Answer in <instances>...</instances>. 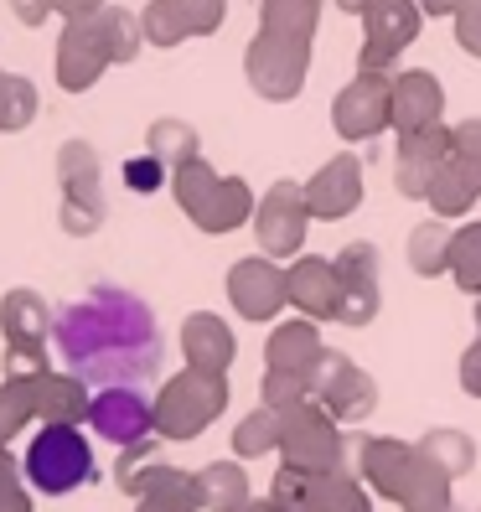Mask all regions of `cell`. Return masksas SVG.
I'll return each instance as SVG.
<instances>
[{
  "mask_svg": "<svg viewBox=\"0 0 481 512\" xmlns=\"http://www.w3.org/2000/svg\"><path fill=\"white\" fill-rule=\"evenodd\" d=\"M57 357L68 363V373H78L83 383H145L161 373V326L156 311L145 306L135 290L119 285H94L83 300L57 316L52 326Z\"/></svg>",
  "mask_w": 481,
  "mask_h": 512,
  "instance_id": "1",
  "label": "cell"
},
{
  "mask_svg": "<svg viewBox=\"0 0 481 512\" xmlns=\"http://www.w3.org/2000/svg\"><path fill=\"white\" fill-rule=\"evenodd\" d=\"M171 192H176V207H182L202 233L244 228V223H254V207H259L244 176H218L202 156L171 171Z\"/></svg>",
  "mask_w": 481,
  "mask_h": 512,
  "instance_id": "2",
  "label": "cell"
},
{
  "mask_svg": "<svg viewBox=\"0 0 481 512\" xmlns=\"http://www.w3.org/2000/svg\"><path fill=\"white\" fill-rule=\"evenodd\" d=\"M223 409H228V373L182 368L176 378H166L161 394H156V435L171 440V445H187L207 425H218Z\"/></svg>",
  "mask_w": 481,
  "mask_h": 512,
  "instance_id": "3",
  "label": "cell"
},
{
  "mask_svg": "<svg viewBox=\"0 0 481 512\" xmlns=\"http://www.w3.org/2000/svg\"><path fill=\"white\" fill-rule=\"evenodd\" d=\"M21 466H26L32 492H42V497H68V492L88 487V481L99 476L94 445L83 440L78 425H42L32 435V445H26Z\"/></svg>",
  "mask_w": 481,
  "mask_h": 512,
  "instance_id": "4",
  "label": "cell"
},
{
  "mask_svg": "<svg viewBox=\"0 0 481 512\" xmlns=\"http://www.w3.org/2000/svg\"><path fill=\"white\" fill-rule=\"evenodd\" d=\"M280 461L300 466V471H337L347 466V435H342V419L326 409L321 399H306L280 414Z\"/></svg>",
  "mask_w": 481,
  "mask_h": 512,
  "instance_id": "5",
  "label": "cell"
},
{
  "mask_svg": "<svg viewBox=\"0 0 481 512\" xmlns=\"http://www.w3.org/2000/svg\"><path fill=\"white\" fill-rule=\"evenodd\" d=\"M311 73V42H290L275 32H254V42L244 47V78L264 104H290L300 99Z\"/></svg>",
  "mask_w": 481,
  "mask_h": 512,
  "instance_id": "6",
  "label": "cell"
},
{
  "mask_svg": "<svg viewBox=\"0 0 481 512\" xmlns=\"http://www.w3.org/2000/svg\"><path fill=\"white\" fill-rule=\"evenodd\" d=\"M57 182H63V233L94 238L104 228V182H99V156L88 140H68L57 150Z\"/></svg>",
  "mask_w": 481,
  "mask_h": 512,
  "instance_id": "7",
  "label": "cell"
},
{
  "mask_svg": "<svg viewBox=\"0 0 481 512\" xmlns=\"http://www.w3.org/2000/svg\"><path fill=\"white\" fill-rule=\"evenodd\" d=\"M316 213L306 202V187L300 182H275L259 207H254V233H259V254L269 259H295L306 249V233H311Z\"/></svg>",
  "mask_w": 481,
  "mask_h": 512,
  "instance_id": "8",
  "label": "cell"
},
{
  "mask_svg": "<svg viewBox=\"0 0 481 512\" xmlns=\"http://www.w3.org/2000/svg\"><path fill=\"white\" fill-rule=\"evenodd\" d=\"M425 11L419 0H373L363 11V52H357V73H394L399 52L419 37Z\"/></svg>",
  "mask_w": 481,
  "mask_h": 512,
  "instance_id": "9",
  "label": "cell"
},
{
  "mask_svg": "<svg viewBox=\"0 0 481 512\" xmlns=\"http://www.w3.org/2000/svg\"><path fill=\"white\" fill-rule=\"evenodd\" d=\"M347 466L368 481L373 497L399 507L409 476L419 466V445L414 440H399V435H347Z\"/></svg>",
  "mask_w": 481,
  "mask_h": 512,
  "instance_id": "10",
  "label": "cell"
},
{
  "mask_svg": "<svg viewBox=\"0 0 481 512\" xmlns=\"http://www.w3.org/2000/svg\"><path fill=\"white\" fill-rule=\"evenodd\" d=\"M332 130L342 140H378L394 130V73H357L332 99Z\"/></svg>",
  "mask_w": 481,
  "mask_h": 512,
  "instance_id": "11",
  "label": "cell"
},
{
  "mask_svg": "<svg viewBox=\"0 0 481 512\" xmlns=\"http://www.w3.org/2000/svg\"><path fill=\"white\" fill-rule=\"evenodd\" d=\"M311 399H321L342 425H363V419L378 409V383H373V373L357 368L347 352L326 347L316 373H311Z\"/></svg>",
  "mask_w": 481,
  "mask_h": 512,
  "instance_id": "12",
  "label": "cell"
},
{
  "mask_svg": "<svg viewBox=\"0 0 481 512\" xmlns=\"http://www.w3.org/2000/svg\"><path fill=\"white\" fill-rule=\"evenodd\" d=\"M88 425H94L99 440H109L114 450H125L145 435H156V399L140 394V383H109L94 394V409H88Z\"/></svg>",
  "mask_w": 481,
  "mask_h": 512,
  "instance_id": "13",
  "label": "cell"
},
{
  "mask_svg": "<svg viewBox=\"0 0 481 512\" xmlns=\"http://www.w3.org/2000/svg\"><path fill=\"white\" fill-rule=\"evenodd\" d=\"M109 63H114V47H109V32H104V16H83V21L63 26V37H57V83H63L68 94L94 88Z\"/></svg>",
  "mask_w": 481,
  "mask_h": 512,
  "instance_id": "14",
  "label": "cell"
},
{
  "mask_svg": "<svg viewBox=\"0 0 481 512\" xmlns=\"http://www.w3.org/2000/svg\"><path fill=\"white\" fill-rule=\"evenodd\" d=\"M332 259H337V275H342V311H337V321L352 326V331L373 326V316L383 306V280H378L383 254H378V244L357 238V244H342V254H332Z\"/></svg>",
  "mask_w": 481,
  "mask_h": 512,
  "instance_id": "15",
  "label": "cell"
},
{
  "mask_svg": "<svg viewBox=\"0 0 481 512\" xmlns=\"http://www.w3.org/2000/svg\"><path fill=\"white\" fill-rule=\"evenodd\" d=\"M228 300L244 321H275L285 306H290V285H285V269L269 259V254H254V259H238L228 269Z\"/></svg>",
  "mask_w": 481,
  "mask_h": 512,
  "instance_id": "16",
  "label": "cell"
},
{
  "mask_svg": "<svg viewBox=\"0 0 481 512\" xmlns=\"http://www.w3.org/2000/svg\"><path fill=\"white\" fill-rule=\"evenodd\" d=\"M228 16V0H150L140 11L150 47H182L187 37H213Z\"/></svg>",
  "mask_w": 481,
  "mask_h": 512,
  "instance_id": "17",
  "label": "cell"
},
{
  "mask_svg": "<svg viewBox=\"0 0 481 512\" xmlns=\"http://www.w3.org/2000/svg\"><path fill=\"white\" fill-rule=\"evenodd\" d=\"M445 161H450V125H445V119H440V125H430V130L399 135V150H394V187H399V197L425 202L430 197V182L440 176Z\"/></svg>",
  "mask_w": 481,
  "mask_h": 512,
  "instance_id": "18",
  "label": "cell"
},
{
  "mask_svg": "<svg viewBox=\"0 0 481 512\" xmlns=\"http://www.w3.org/2000/svg\"><path fill=\"white\" fill-rule=\"evenodd\" d=\"M285 285H290V306L311 321H337L342 311V275H337V259H321V254H295L285 269Z\"/></svg>",
  "mask_w": 481,
  "mask_h": 512,
  "instance_id": "19",
  "label": "cell"
},
{
  "mask_svg": "<svg viewBox=\"0 0 481 512\" xmlns=\"http://www.w3.org/2000/svg\"><path fill=\"white\" fill-rule=\"evenodd\" d=\"M306 202H311V213L316 223H342L352 218L357 207H363V161L357 156H332L311 182H306Z\"/></svg>",
  "mask_w": 481,
  "mask_h": 512,
  "instance_id": "20",
  "label": "cell"
},
{
  "mask_svg": "<svg viewBox=\"0 0 481 512\" xmlns=\"http://www.w3.org/2000/svg\"><path fill=\"white\" fill-rule=\"evenodd\" d=\"M445 119V83L430 68H404L394 73V130H430Z\"/></svg>",
  "mask_w": 481,
  "mask_h": 512,
  "instance_id": "21",
  "label": "cell"
},
{
  "mask_svg": "<svg viewBox=\"0 0 481 512\" xmlns=\"http://www.w3.org/2000/svg\"><path fill=\"white\" fill-rule=\"evenodd\" d=\"M182 357L187 368H202V373H228L233 357H238V342H233V326L213 311H192L182 321Z\"/></svg>",
  "mask_w": 481,
  "mask_h": 512,
  "instance_id": "22",
  "label": "cell"
},
{
  "mask_svg": "<svg viewBox=\"0 0 481 512\" xmlns=\"http://www.w3.org/2000/svg\"><path fill=\"white\" fill-rule=\"evenodd\" d=\"M321 321L311 316H295V321H280L275 331H269V342H264V368H280V373H316L321 363Z\"/></svg>",
  "mask_w": 481,
  "mask_h": 512,
  "instance_id": "23",
  "label": "cell"
},
{
  "mask_svg": "<svg viewBox=\"0 0 481 512\" xmlns=\"http://www.w3.org/2000/svg\"><path fill=\"white\" fill-rule=\"evenodd\" d=\"M32 399L42 425H88V409H94V394L78 373H52V368L32 378Z\"/></svg>",
  "mask_w": 481,
  "mask_h": 512,
  "instance_id": "24",
  "label": "cell"
},
{
  "mask_svg": "<svg viewBox=\"0 0 481 512\" xmlns=\"http://www.w3.org/2000/svg\"><path fill=\"white\" fill-rule=\"evenodd\" d=\"M52 326H57V316L42 290H32V285L6 290V300H0V331H6V342H52Z\"/></svg>",
  "mask_w": 481,
  "mask_h": 512,
  "instance_id": "25",
  "label": "cell"
},
{
  "mask_svg": "<svg viewBox=\"0 0 481 512\" xmlns=\"http://www.w3.org/2000/svg\"><path fill=\"white\" fill-rule=\"evenodd\" d=\"M197 497H202V512H244L254 502V487H249V471L233 461H207L197 471Z\"/></svg>",
  "mask_w": 481,
  "mask_h": 512,
  "instance_id": "26",
  "label": "cell"
},
{
  "mask_svg": "<svg viewBox=\"0 0 481 512\" xmlns=\"http://www.w3.org/2000/svg\"><path fill=\"white\" fill-rule=\"evenodd\" d=\"M311 512H373V492L368 481L357 476L352 466H337V471H321L311 481Z\"/></svg>",
  "mask_w": 481,
  "mask_h": 512,
  "instance_id": "27",
  "label": "cell"
},
{
  "mask_svg": "<svg viewBox=\"0 0 481 512\" xmlns=\"http://www.w3.org/2000/svg\"><path fill=\"white\" fill-rule=\"evenodd\" d=\"M135 512H202V497H197V471H176V466H161L156 481L135 497Z\"/></svg>",
  "mask_w": 481,
  "mask_h": 512,
  "instance_id": "28",
  "label": "cell"
},
{
  "mask_svg": "<svg viewBox=\"0 0 481 512\" xmlns=\"http://www.w3.org/2000/svg\"><path fill=\"white\" fill-rule=\"evenodd\" d=\"M450 238H456V228H445V218H430V223H419L409 233V244H404V259L419 280H435V275H450Z\"/></svg>",
  "mask_w": 481,
  "mask_h": 512,
  "instance_id": "29",
  "label": "cell"
},
{
  "mask_svg": "<svg viewBox=\"0 0 481 512\" xmlns=\"http://www.w3.org/2000/svg\"><path fill=\"white\" fill-rule=\"evenodd\" d=\"M316 26H321V0H264L259 6V32L316 42Z\"/></svg>",
  "mask_w": 481,
  "mask_h": 512,
  "instance_id": "30",
  "label": "cell"
},
{
  "mask_svg": "<svg viewBox=\"0 0 481 512\" xmlns=\"http://www.w3.org/2000/svg\"><path fill=\"white\" fill-rule=\"evenodd\" d=\"M161 445H166L161 435H145V440H135V445L119 450V461H114V487L125 492V497H140L150 481H156V471L166 466Z\"/></svg>",
  "mask_w": 481,
  "mask_h": 512,
  "instance_id": "31",
  "label": "cell"
},
{
  "mask_svg": "<svg viewBox=\"0 0 481 512\" xmlns=\"http://www.w3.org/2000/svg\"><path fill=\"white\" fill-rule=\"evenodd\" d=\"M414 445H419V456H430L440 471H450L456 481L476 471V440H471L466 430H450V425H440V430H425Z\"/></svg>",
  "mask_w": 481,
  "mask_h": 512,
  "instance_id": "32",
  "label": "cell"
},
{
  "mask_svg": "<svg viewBox=\"0 0 481 512\" xmlns=\"http://www.w3.org/2000/svg\"><path fill=\"white\" fill-rule=\"evenodd\" d=\"M425 202H430L435 218H471V207L481 202V187L471 182L456 161H445L440 176L430 182V197H425Z\"/></svg>",
  "mask_w": 481,
  "mask_h": 512,
  "instance_id": "33",
  "label": "cell"
},
{
  "mask_svg": "<svg viewBox=\"0 0 481 512\" xmlns=\"http://www.w3.org/2000/svg\"><path fill=\"white\" fill-rule=\"evenodd\" d=\"M145 150L150 156H161L171 171L176 166H187V161H197L202 156V140H197V130L187 125V119H150V130H145Z\"/></svg>",
  "mask_w": 481,
  "mask_h": 512,
  "instance_id": "34",
  "label": "cell"
},
{
  "mask_svg": "<svg viewBox=\"0 0 481 512\" xmlns=\"http://www.w3.org/2000/svg\"><path fill=\"white\" fill-rule=\"evenodd\" d=\"M275 450H280V409L259 404L233 425V456L238 461H259V456H275Z\"/></svg>",
  "mask_w": 481,
  "mask_h": 512,
  "instance_id": "35",
  "label": "cell"
},
{
  "mask_svg": "<svg viewBox=\"0 0 481 512\" xmlns=\"http://www.w3.org/2000/svg\"><path fill=\"white\" fill-rule=\"evenodd\" d=\"M450 487H456V476L440 471L430 456H419V466H414V476H409L399 507H404V512H445V507H450Z\"/></svg>",
  "mask_w": 481,
  "mask_h": 512,
  "instance_id": "36",
  "label": "cell"
},
{
  "mask_svg": "<svg viewBox=\"0 0 481 512\" xmlns=\"http://www.w3.org/2000/svg\"><path fill=\"white\" fill-rule=\"evenodd\" d=\"M450 280L466 295H481V218L461 223L456 238H450Z\"/></svg>",
  "mask_w": 481,
  "mask_h": 512,
  "instance_id": "37",
  "label": "cell"
},
{
  "mask_svg": "<svg viewBox=\"0 0 481 512\" xmlns=\"http://www.w3.org/2000/svg\"><path fill=\"white\" fill-rule=\"evenodd\" d=\"M37 419V399H32V378H6L0 383V450H6L26 425Z\"/></svg>",
  "mask_w": 481,
  "mask_h": 512,
  "instance_id": "38",
  "label": "cell"
},
{
  "mask_svg": "<svg viewBox=\"0 0 481 512\" xmlns=\"http://www.w3.org/2000/svg\"><path fill=\"white\" fill-rule=\"evenodd\" d=\"M37 119V83L0 68V130H26Z\"/></svg>",
  "mask_w": 481,
  "mask_h": 512,
  "instance_id": "39",
  "label": "cell"
},
{
  "mask_svg": "<svg viewBox=\"0 0 481 512\" xmlns=\"http://www.w3.org/2000/svg\"><path fill=\"white\" fill-rule=\"evenodd\" d=\"M311 399V378L306 373H280V368H264V383H259V404L269 409H295V404H306Z\"/></svg>",
  "mask_w": 481,
  "mask_h": 512,
  "instance_id": "40",
  "label": "cell"
},
{
  "mask_svg": "<svg viewBox=\"0 0 481 512\" xmlns=\"http://www.w3.org/2000/svg\"><path fill=\"white\" fill-rule=\"evenodd\" d=\"M119 176H125V187H130L135 197H150V192H161V187L171 182V166L145 150V156H130L125 166H119Z\"/></svg>",
  "mask_w": 481,
  "mask_h": 512,
  "instance_id": "41",
  "label": "cell"
},
{
  "mask_svg": "<svg viewBox=\"0 0 481 512\" xmlns=\"http://www.w3.org/2000/svg\"><path fill=\"white\" fill-rule=\"evenodd\" d=\"M450 161H456L481 187V119H461V125H450Z\"/></svg>",
  "mask_w": 481,
  "mask_h": 512,
  "instance_id": "42",
  "label": "cell"
},
{
  "mask_svg": "<svg viewBox=\"0 0 481 512\" xmlns=\"http://www.w3.org/2000/svg\"><path fill=\"white\" fill-rule=\"evenodd\" d=\"M311 471H300V466H285L280 461V471H275V481H269V497H275L285 512H300V507H306L311 502Z\"/></svg>",
  "mask_w": 481,
  "mask_h": 512,
  "instance_id": "43",
  "label": "cell"
},
{
  "mask_svg": "<svg viewBox=\"0 0 481 512\" xmlns=\"http://www.w3.org/2000/svg\"><path fill=\"white\" fill-rule=\"evenodd\" d=\"M47 373V342H6V378Z\"/></svg>",
  "mask_w": 481,
  "mask_h": 512,
  "instance_id": "44",
  "label": "cell"
},
{
  "mask_svg": "<svg viewBox=\"0 0 481 512\" xmlns=\"http://www.w3.org/2000/svg\"><path fill=\"white\" fill-rule=\"evenodd\" d=\"M450 26H456V42L461 52H471L476 63H481V0H466V6L450 16Z\"/></svg>",
  "mask_w": 481,
  "mask_h": 512,
  "instance_id": "45",
  "label": "cell"
},
{
  "mask_svg": "<svg viewBox=\"0 0 481 512\" xmlns=\"http://www.w3.org/2000/svg\"><path fill=\"white\" fill-rule=\"evenodd\" d=\"M461 388H466V399H481V337L461 352Z\"/></svg>",
  "mask_w": 481,
  "mask_h": 512,
  "instance_id": "46",
  "label": "cell"
},
{
  "mask_svg": "<svg viewBox=\"0 0 481 512\" xmlns=\"http://www.w3.org/2000/svg\"><path fill=\"white\" fill-rule=\"evenodd\" d=\"M6 6L16 11L21 26H42V21L52 16V0H6Z\"/></svg>",
  "mask_w": 481,
  "mask_h": 512,
  "instance_id": "47",
  "label": "cell"
},
{
  "mask_svg": "<svg viewBox=\"0 0 481 512\" xmlns=\"http://www.w3.org/2000/svg\"><path fill=\"white\" fill-rule=\"evenodd\" d=\"M109 6V0H52V11L63 21H83V16H99Z\"/></svg>",
  "mask_w": 481,
  "mask_h": 512,
  "instance_id": "48",
  "label": "cell"
},
{
  "mask_svg": "<svg viewBox=\"0 0 481 512\" xmlns=\"http://www.w3.org/2000/svg\"><path fill=\"white\" fill-rule=\"evenodd\" d=\"M0 512H32V487H16V492H0Z\"/></svg>",
  "mask_w": 481,
  "mask_h": 512,
  "instance_id": "49",
  "label": "cell"
},
{
  "mask_svg": "<svg viewBox=\"0 0 481 512\" xmlns=\"http://www.w3.org/2000/svg\"><path fill=\"white\" fill-rule=\"evenodd\" d=\"M466 6V0H419V11H425V16H456Z\"/></svg>",
  "mask_w": 481,
  "mask_h": 512,
  "instance_id": "50",
  "label": "cell"
},
{
  "mask_svg": "<svg viewBox=\"0 0 481 512\" xmlns=\"http://www.w3.org/2000/svg\"><path fill=\"white\" fill-rule=\"evenodd\" d=\"M244 512H285V507H280L275 497H269V492H264V497H254V502H249Z\"/></svg>",
  "mask_w": 481,
  "mask_h": 512,
  "instance_id": "51",
  "label": "cell"
},
{
  "mask_svg": "<svg viewBox=\"0 0 481 512\" xmlns=\"http://www.w3.org/2000/svg\"><path fill=\"white\" fill-rule=\"evenodd\" d=\"M337 6H342V11H347V16H363V11H368V6H373V0H337Z\"/></svg>",
  "mask_w": 481,
  "mask_h": 512,
  "instance_id": "52",
  "label": "cell"
},
{
  "mask_svg": "<svg viewBox=\"0 0 481 512\" xmlns=\"http://www.w3.org/2000/svg\"><path fill=\"white\" fill-rule=\"evenodd\" d=\"M476 331H481V295H476Z\"/></svg>",
  "mask_w": 481,
  "mask_h": 512,
  "instance_id": "53",
  "label": "cell"
},
{
  "mask_svg": "<svg viewBox=\"0 0 481 512\" xmlns=\"http://www.w3.org/2000/svg\"><path fill=\"white\" fill-rule=\"evenodd\" d=\"M445 512H466V507H456V502H450V507H445Z\"/></svg>",
  "mask_w": 481,
  "mask_h": 512,
  "instance_id": "54",
  "label": "cell"
},
{
  "mask_svg": "<svg viewBox=\"0 0 481 512\" xmlns=\"http://www.w3.org/2000/svg\"><path fill=\"white\" fill-rule=\"evenodd\" d=\"M300 512H311V507H300Z\"/></svg>",
  "mask_w": 481,
  "mask_h": 512,
  "instance_id": "55",
  "label": "cell"
}]
</instances>
